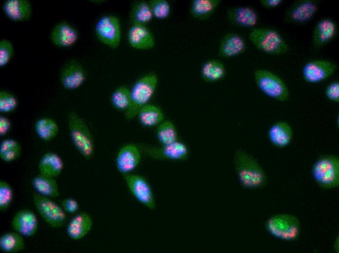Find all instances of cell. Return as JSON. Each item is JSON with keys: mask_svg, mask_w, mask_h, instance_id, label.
I'll list each match as a JSON object with an SVG mask.
<instances>
[{"mask_svg": "<svg viewBox=\"0 0 339 253\" xmlns=\"http://www.w3.org/2000/svg\"><path fill=\"white\" fill-rule=\"evenodd\" d=\"M233 164L241 185L247 189L264 187L267 176L258 161L245 151L239 149L234 154Z\"/></svg>", "mask_w": 339, "mask_h": 253, "instance_id": "6da1fadb", "label": "cell"}, {"mask_svg": "<svg viewBox=\"0 0 339 253\" xmlns=\"http://www.w3.org/2000/svg\"><path fill=\"white\" fill-rule=\"evenodd\" d=\"M158 78L156 73L150 72L139 78L133 84L131 91V102L125 111L128 120L133 119L139 110L148 102L156 89Z\"/></svg>", "mask_w": 339, "mask_h": 253, "instance_id": "7a4b0ae2", "label": "cell"}, {"mask_svg": "<svg viewBox=\"0 0 339 253\" xmlns=\"http://www.w3.org/2000/svg\"><path fill=\"white\" fill-rule=\"evenodd\" d=\"M248 37L255 47L268 54L282 55L289 50L285 40L273 29L255 27L250 30Z\"/></svg>", "mask_w": 339, "mask_h": 253, "instance_id": "3957f363", "label": "cell"}, {"mask_svg": "<svg viewBox=\"0 0 339 253\" xmlns=\"http://www.w3.org/2000/svg\"><path fill=\"white\" fill-rule=\"evenodd\" d=\"M312 177L323 189H331L339 186V158L333 154L320 155L311 168Z\"/></svg>", "mask_w": 339, "mask_h": 253, "instance_id": "277c9868", "label": "cell"}, {"mask_svg": "<svg viewBox=\"0 0 339 253\" xmlns=\"http://www.w3.org/2000/svg\"><path fill=\"white\" fill-rule=\"evenodd\" d=\"M68 126L71 141L80 154L89 160L94 153L92 135L84 120L75 111L67 116Z\"/></svg>", "mask_w": 339, "mask_h": 253, "instance_id": "5b68a950", "label": "cell"}, {"mask_svg": "<svg viewBox=\"0 0 339 253\" xmlns=\"http://www.w3.org/2000/svg\"><path fill=\"white\" fill-rule=\"evenodd\" d=\"M265 228L273 236L286 241L297 240L301 232L299 218L289 214H279L270 217L265 222Z\"/></svg>", "mask_w": 339, "mask_h": 253, "instance_id": "8992f818", "label": "cell"}, {"mask_svg": "<svg viewBox=\"0 0 339 253\" xmlns=\"http://www.w3.org/2000/svg\"><path fill=\"white\" fill-rule=\"evenodd\" d=\"M254 79L258 88L266 96L279 102L287 101L289 89L283 80L274 72L264 69L254 72Z\"/></svg>", "mask_w": 339, "mask_h": 253, "instance_id": "52a82bcc", "label": "cell"}, {"mask_svg": "<svg viewBox=\"0 0 339 253\" xmlns=\"http://www.w3.org/2000/svg\"><path fill=\"white\" fill-rule=\"evenodd\" d=\"M33 202L38 214L51 228L58 229L63 226L67 221V215L60 205L51 198L40 195L37 193L33 194Z\"/></svg>", "mask_w": 339, "mask_h": 253, "instance_id": "ba28073f", "label": "cell"}, {"mask_svg": "<svg viewBox=\"0 0 339 253\" xmlns=\"http://www.w3.org/2000/svg\"><path fill=\"white\" fill-rule=\"evenodd\" d=\"M98 40L107 47L114 49L118 47L121 41V27L119 18L113 15L102 16L94 28Z\"/></svg>", "mask_w": 339, "mask_h": 253, "instance_id": "9c48e42d", "label": "cell"}, {"mask_svg": "<svg viewBox=\"0 0 339 253\" xmlns=\"http://www.w3.org/2000/svg\"><path fill=\"white\" fill-rule=\"evenodd\" d=\"M320 0H297L285 10L283 21L286 24L301 25L310 21L316 15L320 7Z\"/></svg>", "mask_w": 339, "mask_h": 253, "instance_id": "30bf717a", "label": "cell"}, {"mask_svg": "<svg viewBox=\"0 0 339 253\" xmlns=\"http://www.w3.org/2000/svg\"><path fill=\"white\" fill-rule=\"evenodd\" d=\"M141 152L156 160L184 161L188 159L189 149L184 143L177 141L174 143L155 147L143 144L137 145Z\"/></svg>", "mask_w": 339, "mask_h": 253, "instance_id": "8fae6325", "label": "cell"}, {"mask_svg": "<svg viewBox=\"0 0 339 253\" xmlns=\"http://www.w3.org/2000/svg\"><path fill=\"white\" fill-rule=\"evenodd\" d=\"M338 69L336 63L325 59H314L305 64L302 70L304 80L311 84L322 82L331 77Z\"/></svg>", "mask_w": 339, "mask_h": 253, "instance_id": "7c38bea8", "label": "cell"}, {"mask_svg": "<svg viewBox=\"0 0 339 253\" xmlns=\"http://www.w3.org/2000/svg\"><path fill=\"white\" fill-rule=\"evenodd\" d=\"M123 175L129 190L135 198L149 209H154L155 200L151 186L146 179L137 174L129 173Z\"/></svg>", "mask_w": 339, "mask_h": 253, "instance_id": "4fadbf2b", "label": "cell"}, {"mask_svg": "<svg viewBox=\"0 0 339 253\" xmlns=\"http://www.w3.org/2000/svg\"><path fill=\"white\" fill-rule=\"evenodd\" d=\"M86 78V72L77 61H68L62 68L59 75L60 82L67 90H75L80 87Z\"/></svg>", "mask_w": 339, "mask_h": 253, "instance_id": "5bb4252c", "label": "cell"}, {"mask_svg": "<svg viewBox=\"0 0 339 253\" xmlns=\"http://www.w3.org/2000/svg\"><path fill=\"white\" fill-rule=\"evenodd\" d=\"M11 224L14 231L24 237L34 236L38 229V221L36 215L27 208L18 211L13 216Z\"/></svg>", "mask_w": 339, "mask_h": 253, "instance_id": "9a60e30c", "label": "cell"}, {"mask_svg": "<svg viewBox=\"0 0 339 253\" xmlns=\"http://www.w3.org/2000/svg\"><path fill=\"white\" fill-rule=\"evenodd\" d=\"M336 22L330 18L320 19L314 26L312 34V45L315 49H320L330 42L338 33Z\"/></svg>", "mask_w": 339, "mask_h": 253, "instance_id": "2e32d148", "label": "cell"}, {"mask_svg": "<svg viewBox=\"0 0 339 253\" xmlns=\"http://www.w3.org/2000/svg\"><path fill=\"white\" fill-rule=\"evenodd\" d=\"M227 21L240 27L254 28L259 21L257 11L249 6H237L229 8L226 12Z\"/></svg>", "mask_w": 339, "mask_h": 253, "instance_id": "e0dca14e", "label": "cell"}, {"mask_svg": "<svg viewBox=\"0 0 339 253\" xmlns=\"http://www.w3.org/2000/svg\"><path fill=\"white\" fill-rule=\"evenodd\" d=\"M127 40L132 48L137 50H149L155 46L154 36L146 25H131L127 33Z\"/></svg>", "mask_w": 339, "mask_h": 253, "instance_id": "ac0fdd59", "label": "cell"}, {"mask_svg": "<svg viewBox=\"0 0 339 253\" xmlns=\"http://www.w3.org/2000/svg\"><path fill=\"white\" fill-rule=\"evenodd\" d=\"M246 48V43L242 36L229 32L224 35L220 40L218 55L223 58H230L243 54Z\"/></svg>", "mask_w": 339, "mask_h": 253, "instance_id": "d6986e66", "label": "cell"}, {"mask_svg": "<svg viewBox=\"0 0 339 253\" xmlns=\"http://www.w3.org/2000/svg\"><path fill=\"white\" fill-rule=\"evenodd\" d=\"M141 159V151L137 145L128 144L119 150L116 158L117 170L123 175L130 173L135 168Z\"/></svg>", "mask_w": 339, "mask_h": 253, "instance_id": "ffe728a7", "label": "cell"}, {"mask_svg": "<svg viewBox=\"0 0 339 253\" xmlns=\"http://www.w3.org/2000/svg\"><path fill=\"white\" fill-rule=\"evenodd\" d=\"M79 34L76 29L66 21L57 23L52 29L50 39L52 43L60 48H68L77 41Z\"/></svg>", "mask_w": 339, "mask_h": 253, "instance_id": "44dd1931", "label": "cell"}, {"mask_svg": "<svg viewBox=\"0 0 339 253\" xmlns=\"http://www.w3.org/2000/svg\"><path fill=\"white\" fill-rule=\"evenodd\" d=\"M6 16L15 22L28 20L32 14V7L28 0H6L2 6Z\"/></svg>", "mask_w": 339, "mask_h": 253, "instance_id": "7402d4cb", "label": "cell"}, {"mask_svg": "<svg viewBox=\"0 0 339 253\" xmlns=\"http://www.w3.org/2000/svg\"><path fill=\"white\" fill-rule=\"evenodd\" d=\"M93 224L91 216L86 212H82L75 215L69 221L66 227V233L71 239L79 240L89 233Z\"/></svg>", "mask_w": 339, "mask_h": 253, "instance_id": "603a6c76", "label": "cell"}, {"mask_svg": "<svg viewBox=\"0 0 339 253\" xmlns=\"http://www.w3.org/2000/svg\"><path fill=\"white\" fill-rule=\"evenodd\" d=\"M293 131L291 126L286 122L279 121L269 127L267 136L270 143L278 148L288 146L293 138Z\"/></svg>", "mask_w": 339, "mask_h": 253, "instance_id": "cb8c5ba5", "label": "cell"}, {"mask_svg": "<svg viewBox=\"0 0 339 253\" xmlns=\"http://www.w3.org/2000/svg\"><path fill=\"white\" fill-rule=\"evenodd\" d=\"M64 166L61 158L57 153L49 151L41 157L38 168L39 173L56 178L60 175Z\"/></svg>", "mask_w": 339, "mask_h": 253, "instance_id": "d4e9b609", "label": "cell"}, {"mask_svg": "<svg viewBox=\"0 0 339 253\" xmlns=\"http://www.w3.org/2000/svg\"><path fill=\"white\" fill-rule=\"evenodd\" d=\"M36 193L43 196L55 199L59 196V191L56 178L40 173L35 176L31 181Z\"/></svg>", "mask_w": 339, "mask_h": 253, "instance_id": "484cf974", "label": "cell"}, {"mask_svg": "<svg viewBox=\"0 0 339 253\" xmlns=\"http://www.w3.org/2000/svg\"><path fill=\"white\" fill-rule=\"evenodd\" d=\"M221 3L220 0H192L189 13L194 19L205 20L209 18Z\"/></svg>", "mask_w": 339, "mask_h": 253, "instance_id": "4316f807", "label": "cell"}, {"mask_svg": "<svg viewBox=\"0 0 339 253\" xmlns=\"http://www.w3.org/2000/svg\"><path fill=\"white\" fill-rule=\"evenodd\" d=\"M226 74L224 64L218 59H211L205 61L202 65L200 75L207 83L217 82L223 79Z\"/></svg>", "mask_w": 339, "mask_h": 253, "instance_id": "83f0119b", "label": "cell"}, {"mask_svg": "<svg viewBox=\"0 0 339 253\" xmlns=\"http://www.w3.org/2000/svg\"><path fill=\"white\" fill-rule=\"evenodd\" d=\"M153 18L148 1L136 0L132 4L129 14L131 25H146Z\"/></svg>", "mask_w": 339, "mask_h": 253, "instance_id": "f1b7e54d", "label": "cell"}, {"mask_svg": "<svg viewBox=\"0 0 339 253\" xmlns=\"http://www.w3.org/2000/svg\"><path fill=\"white\" fill-rule=\"evenodd\" d=\"M34 129L37 136L45 142L54 139L57 135L59 129L57 122L48 117L38 119L35 123Z\"/></svg>", "mask_w": 339, "mask_h": 253, "instance_id": "f546056e", "label": "cell"}, {"mask_svg": "<svg viewBox=\"0 0 339 253\" xmlns=\"http://www.w3.org/2000/svg\"><path fill=\"white\" fill-rule=\"evenodd\" d=\"M23 236L14 231L0 236V250L5 253H17L25 249Z\"/></svg>", "mask_w": 339, "mask_h": 253, "instance_id": "4dcf8cb0", "label": "cell"}, {"mask_svg": "<svg viewBox=\"0 0 339 253\" xmlns=\"http://www.w3.org/2000/svg\"><path fill=\"white\" fill-rule=\"evenodd\" d=\"M137 115L141 124L146 126L158 125L164 120V115L161 108L153 104L144 106Z\"/></svg>", "mask_w": 339, "mask_h": 253, "instance_id": "1f68e13d", "label": "cell"}, {"mask_svg": "<svg viewBox=\"0 0 339 253\" xmlns=\"http://www.w3.org/2000/svg\"><path fill=\"white\" fill-rule=\"evenodd\" d=\"M156 136L162 145L170 144L178 141L175 126L169 120H164L158 125Z\"/></svg>", "mask_w": 339, "mask_h": 253, "instance_id": "d6a6232c", "label": "cell"}, {"mask_svg": "<svg viewBox=\"0 0 339 253\" xmlns=\"http://www.w3.org/2000/svg\"><path fill=\"white\" fill-rule=\"evenodd\" d=\"M110 100L115 108L126 111L130 104V90L124 86L118 87L112 93Z\"/></svg>", "mask_w": 339, "mask_h": 253, "instance_id": "836d02e7", "label": "cell"}, {"mask_svg": "<svg viewBox=\"0 0 339 253\" xmlns=\"http://www.w3.org/2000/svg\"><path fill=\"white\" fill-rule=\"evenodd\" d=\"M148 2L153 18L163 20L170 16L171 7L168 0H150Z\"/></svg>", "mask_w": 339, "mask_h": 253, "instance_id": "e575fe53", "label": "cell"}, {"mask_svg": "<svg viewBox=\"0 0 339 253\" xmlns=\"http://www.w3.org/2000/svg\"><path fill=\"white\" fill-rule=\"evenodd\" d=\"M14 198V191L7 181H0V211L5 212L9 208Z\"/></svg>", "mask_w": 339, "mask_h": 253, "instance_id": "d590c367", "label": "cell"}, {"mask_svg": "<svg viewBox=\"0 0 339 253\" xmlns=\"http://www.w3.org/2000/svg\"><path fill=\"white\" fill-rule=\"evenodd\" d=\"M18 106V99L13 94L5 90L0 91V112L1 113H11L16 109Z\"/></svg>", "mask_w": 339, "mask_h": 253, "instance_id": "8d00e7d4", "label": "cell"}, {"mask_svg": "<svg viewBox=\"0 0 339 253\" xmlns=\"http://www.w3.org/2000/svg\"><path fill=\"white\" fill-rule=\"evenodd\" d=\"M14 54V47L11 42L6 39L0 41V67H3L9 62Z\"/></svg>", "mask_w": 339, "mask_h": 253, "instance_id": "74e56055", "label": "cell"}, {"mask_svg": "<svg viewBox=\"0 0 339 253\" xmlns=\"http://www.w3.org/2000/svg\"><path fill=\"white\" fill-rule=\"evenodd\" d=\"M325 95L330 101L339 103V82L335 81L331 82L326 87L324 91Z\"/></svg>", "mask_w": 339, "mask_h": 253, "instance_id": "f35d334b", "label": "cell"}, {"mask_svg": "<svg viewBox=\"0 0 339 253\" xmlns=\"http://www.w3.org/2000/svg\"><path fill=\"white\" fill-rule=\"evenodd\" d=\"M60 205L66 214H74L78 211L79 208L77 201L72 198L62 199L60 201Z\"/></svg>", "mask_w": 339, "mask_h": 253, "instance_id": "ab89813d", "label": "cell"}, {"mask_svg": "<svg viewBox=\"0 0 339 253\" xmlns=\"http://www.w3.org/2000/svg\"><path fill=\"white\" fill-rule=\"evenodd\" d=\"M21 154V147L8 149L0 152V159L5 163L12 162L18 159Z\"/></svg>", "mask_w": 339, "mask_h": 253, "instance_id": "60d3db41", "label": "cell"}, {"mask_svg": "<svg viewBox=\"0 0 339 253\" xmlns=\"http://www.w3.org/2000/svg\"><path fill=\"white\" fill-rule=\"evenodd\" d=\"M12 127V122L7 117L1 115L0 116V136L6 135Z\"/></svg>", "mask_w": 339, "mask_h": 253, "instance_id": "b9f144b4", "label": "cell"}, {"mask_svg": "<svg viewBox=\"0 0 339 253\" xmlns=\"http://www.w3.org/2000/svg\"><path fill=\"white\" fill-rule=\"evenodd\" d=\"M20 144L15 139L7 138L3 140L0 144V152L8 149L20 147Z\"/></svg>", "mask_w": 339, "mask_h": 253, "instance_id": "7bdbcfd3", "label": "cell"}, {"mask_svg": "<svg viewBox=\"0 0 339 253\" xmlns=\"http://www.w3.org/2000/svg\"><path fill=\"white\" fill-rule=\"evenodd\" d=\"M283 1L282 0H260V3L265 9H273L279 6Z\"/></svg>", "mask_w": 339, "mask_h": 253, "instance_id": "ee69618b", "label": "cell"}, {"mask_svg": "<svg viewBox=\"0 0 339 253\" xmlns=\"http://www.w3.org/2000/svg\"><path fill=\"white\" fill-rule=\"evenodd\" d=\"M334 249L336 252H339V239H336L334 244Z\"/></svg>", "mask_w": 339, "mask_h": 253, "instance_id": "f6af8a7d", "label": "cell"}]
</instances>
